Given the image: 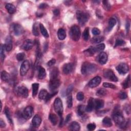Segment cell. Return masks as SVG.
Listing matches in <instances>:
<instances>
[{
    "instance_id": "24",
    "label": "cell",
    "mask_w": 131,
    "mask_h": 131,
    "mask_svg": "<svg viewBox=\"0 0 131 131\" xmlns=\"http://www.w3.org/2000/svg\"><path fill=\"white\" fill-rule=\"evenodd\" d=\"M5 8L10 14H13L16 11V7L12 4L8 3L5 6Z\"/></svg>"
},
{
    "instance_id": "58",
    "label": "cell",
    "mask_w": 131,
    "mask_h": 131,
    "mask_svg": "<svg viewBox=\"0 0 131 131\" xmlns=\"http://www.w3.org/2000/svg\"><path fill=\"white\" fill-rule=\"evenodd\" d=\"M53 13L56 16H58L60 15V11L58 9H55L53 11Z\"/></svg>"
},
{
    "instance_id": "21",
    "label": "cell",
    "mask_w": 131,
    "mask_h": 131,
    "mask_svg": "<svg viewBox=\"0 0 131 131\" xmlns=\"http://www.w3.org/2000/svg\"><path fill=\"white\" fill-rule=\"evenodd\" d=\"M1 79L3 81H5V82H10L11 79V77L10 76V75H9V73H8L6 71H3L2 72L1 74Z\"/></svg>"
},
{
    "instance_id": "57",
    "label": "cell",
    "mask_w": 131,
    "mask_h": 131,
    "mask_svg": "<svg viewBox=\"0 0 131 131\" xmlns=\"http://www.w3.org/2000/svg\"><path fill=\"white\" fill-rule=\"evenodd\" d=\"M0 127L1 128H4L6 127V124L2 119H0Z\"/></svg>"
},
{
    "instance_id": "59",
    "label": "cell",
    "mask_w": 131,
    "mask_h": 131,
    "mask_svg": "<svg viewBox=\"0 0 131 131\" xmlns=\"http://www.w3.org/2000/svg\"><path fill=\"white\" fill-rule=\"evenodd\" d=\"M130 23L129 21H128L126 24V29H127V32H128L130 30Z\"/></svg>"
},
{
    "instance_id": "11",
    "label": "cell",
    "mask_w": 131,
    "mask_h": 131,
    "mask_svg": "<svg viewBox=\"0 0 131 131\" xmlns=\"http://www.w3.org/2000/svg\"><path fill=\"white\" fill-rule=\"evenodd\" d=\"M60 85V81L58 79L50 80L49 85V88L51 91L55 92V91L59 87Z\"/></svg>"
},
{
    "instance_id": "56",
    "label": "cell",
    "mask_w": 131,
    "mask_h": 131,
    "mask_svg": "<svg viewBox=\"0 0 131 131\" xmlns=\"http://www.w3.org/2000/svg\"><path fill=\"white\" fill-rule=\"evenodd\" d=\"M48 7V5L47 4L45 3H43V4H41L39 6V8L40 9H45L46 7Z\"/></svg>"
},
{
    "instance_id": "38",
    "label": "cell",
    "mask_w": 131,
    "mask_h": 131,
    "mask_svg": "<svg viewBox=\"0 0 131 131\" xmlns=\"http://www.w3.org/2000/svg\"><path fill=\"white\" fill-rule=\"evenodd\" d=\"M96 52H101L105 49V45L104 44H100L94 47Z\"/></svg>"
},
{
    "instance_id": "37",
    "label": "cell",
    "mask_w": 131,
    "mask_h": 131,
    "mask_svg": "<svg viewBox=\"0 0 131 131\" xmlns=\"http://www.w3.org/2000/svg\"><path fill=\"white\" fill-rule=\"evenodd\" d=\"M107 92L104 89H100L96 92V95L99 97H103L107 95Z\"/></svg>"
},
{
    "instance_id": "7",
    "label": "cell",
    "mask_w": 131,
    "mask_h": 131,
    "mask_svg": "<svg viewBox=\"0 0 131 131\" xmlns=\"http://www.w3.org/2000/svg\"><path fill=\"white\" fill-rule=\"evenodd\" d=\"M104 76L106 78L113 81L117 82L118 80V78L115 75L113 71L110 69H106L104 71Z\"/></svg>"
},
{
    "instance_id": "55",
    "label": "cell",
    "mask_w": 131,
    "mask_h": 131,
    "mask_svg": "<svg viewBox=\"0 0 131 131\" xmlns=\"http://www.w3.org/2000/svg\"><path fill=\"white\" fill-rule=\"evenodd\" d=\"M71 114H68L67 117H66V120H65V123H67L69 121L71 118Z\"/></svg>"
},
{
    "instance_id": "28",
    "label": "cell",
    "mask_w": 131,
    "mask_h": 131,
    "mask_svg": "<svg viewBox=\"0 0 131 131\" xmlns=\"http://www.w3.org/2000/svg\"><path fill=\"white\" fill-rule=\"evenodd\" d=\"M39 29L41 32V33L42 34V35L46 38H48L49 37V34L48 33L47 29L45 28V27L42 24H39Z\"/></svg>"
},
{
    "instance_id": "27",
    "label": "cell",
    "mask_w": 131,
    "mask_h": 131,
    "mask_svg": "<svg viewBox=\"0 0 131 131\" xmlns=\"http://www.w3.org/2000/svg\"><path fill=\"white\" fill-rule=\"evenodd\" d=\"M49 119L53 126H56V125L58 121V118L56 115L50 114L49 116Z\"/></svg>"
},
{
    "instance_id": "52",
    "label": "cell",
    "mask_w": 131,
    "mask_h": 131,
    "mask_svg": "<svg viewBox=\"0 0 131 131\" xmlns=\"http://www.w3.org/2000/svg\"><path fill=\"white\" fill-rule=\"evenodd\" d=\"M92 32L94 36H98L99 34H100V31L99 29L97 28H94L92 30Z\"/></svg>"
},
{
    "instance_id": "4",
    "label": "cell",
    "mask_w": 131,
    "mask_h": 131,
    "mask_svg": "<svg viewBox=\"0 0 131 131\" xmlns=\"http://www.w3.org/2000/svg\"><path fill=\"white\" fill-rule=\"evenodd\" d=\"M76 17L79 24L81 26L84 25L89 19V16L87 13L80 10L77 11Z\"/></svg>"
},
{
    "instance_id": "23",
    "label": "cell",
    "mask_w": 131,
    "mask_h": 131,
    "mask_svg": "<svg viewBox=\"0 0 131 131\" xmlns=\"http://www.w3.org/2000/svg\"><path fill=\"white\" fill-rule=\"evenodd\" d=\"M59 74V71L57 68H54L50 73V80L57 79Z\"/></svg>"
},
{
    "instance_id": "40",
    "label": "cell",
    "mask_w": 131,
    "mask_h": 131,
    "mask_svg": "<svg viewBox=\"0 0 131 131\" xmlns=\"http://www.w3.org/2000/svg\"><path fill=\"white\" fill-rule=\"evenodd\" d=\"M67 102L68 108L71 109L73 106V99H72V96L71 95L68 96V97L67 98Z\"/></svg>"
},
{
    "instance_id": "14",
    "label": "cell",
    "mask_w": 131,
    "mask_h": 131,
    "mask_svg": "<svg viewBox=\"0 0 131 131\" xmlns=\"http://www.w3.org/2000/svg\"><path fill=\"white\" fill-rule=\"evenodd\" d=\"M108 59V56L107 53L103 52H100L98 57V60L101 65H104L107 63Z\"/></svg>"
},
{
    "instance_id": "51",
    "label": "cell",
    "mask_w": 131,
    "mask_h": 131,
    "mask_svg": "<svg viewBox=\"0 0 131 131\" xmlns=\"http://www.w3.org/2000/svg\"><path fill=\"white\" fill-rule=\"evenodd\" d=\"M87 128L89 131H94L96 129V125L94 123H90L87 126Z\"/></svg>"
},
{
    "instance_id": "32",
    "label": "cell",
    "mask_w": 131,
    "mask_h": 131,
    "mask_svg": "<svg viewBox=\"0 0 131 131\" xmlns=\"http://www.w3.org/2000/svg\"><path fill=\"white\" fill-rule=\"evenodd\" d=\"M5 114L7 117V119L8 120V121L9 122V123L11 125H13V121H12V119L11 118V116L10 115V111H9V109L8 108H6L5 109Z\"/></svg>"
},
{
    "instance_id": "8",
    "label": "cell",
    "mask_w": 131,
    "mask_h": 131,
    "mask_svg": "<svg viewBox=\"0 0 131 131\" xmlns=\"http://www.w3.org/2000/svg\"><path fill=\"white\" fill-rule=\"evenodd\" d=\"M30 68V64L28 60H26L22 64L20 68V75L24 76L28 72Z\"/></svg>"
},
{
    "instance_id": "9",
    "label": "cell",
    "mask_w": 131,
    "mask_h": 131,
    "mask_svg": "<svg viewBox=\"0 0 131 131\" xmlns=\"http://www.w3.org/2000/svg\"><path fill=\"white\" fill-rule=\"evenodd\" d=\"M33 114V109L31 106L27 107L22 113V115L24 119H29Z\"/></svg>"
},
{
    "instance_id": "49",
    "label": "cell",
    "mask_w": 131,
    "mask_h": 131,
    "mask_svg": "<svg viewBox=\"0 0 131 131\" xmlns=\"http://www.w3.org/2000/svg\"><path fill=\"white\" fill-rule=\"evenodd\" d=\"M119 97L120 99H125L127 98L128 96L126 92H121L119 93Z\"/></svg>"
},
{
    "instance_id": "39",
    "label": "cell",
    "mask_w": 131,
    "mask_h": 131,
    "mask_svg": "<svg viewBox=\"0 0 131 131\" xmlns=\"http://www.w3.org/2000/svg\"><path fill=\"white\" fill-rule=\"evenodd\" d=\"M5 50H6L5 46L3 45H2L1 46V49H0V55H1V60L2 62L4 61V60L5 58Z\"/></svg>"
},
{
    "instance_id": "33",
    "label": "cell",
    "mask_w": 131,
    "mask_h": 131,
    "mask_svg": "<svg viewBox=\"0 0 131 131\" xmlns=\"http://www.w3.org/2000/svg\"><path fill=\"white\" fill-rule=\"evenodd\" d=\"M116 24V20L114 18H111L109 20V27H108V30H111L115 26Z\"/></svg>"
},
{
    "instance_id": "1",
    "label": "cell",
    "mask_w": 131,
    "mask_h": 131,
    "mask_svg": "<svg viewBox=\"0 0 131 131\" xmlns=\"http://www.w3.org/2000/svg\"><path fill=\"white\" fill-rule=\"evenodd\" d=\"M97 70V67L96 65L90 63L89 62H85L81 66V72L83 75L91 74Z\"/></svg>"
},
{
    "instance_id": "10",
    "label": "cell",
    "mask_w": 131,
    "mask_h": 131,
    "mask_svg": "<svg viewBox=\"0 0 131 131\" xmlns=\"http://www.w3.org/2000/svg\"><path fill=\"white\" fill-rule=\"evenodd\" d=\"M116 70L119 74L124 75L129 72V67L128 65L125 63H121L116 67Z\"/></svg>"
},
{
    "instance_id": "50",
    "label": "cell",
    "mask_w": 131,
    "mask_h": 131,
    "mask_svg": "<svg viewBox=\"0 0 131 131\" xmlns=\"http://www.w3.org/2000/svg\"><path fill=\"white\" fill-rule=\"evenodd\" d=\"M57 93H58V91H56V92H53L52 94H48V96H47V97L45 99L46 101H48V100H49L52 97H53L54 96L56 95Z\"/></svg>"
},
{
    "instance_id": "3",
    "label": "cell",
    "mask_w": 131,
    "mask_h": 131,
    "mask_svg": "<svg viewBox=\"0 0 131 131\" xmlns=\"http://www.w3.org/2000/svg\"><path fill=\"white\" fill-rule=\"evenodd\" d=\"M70 34L71 37L73 40L75 41V42L78 41L79 39L81 36L80 29L79 26L77 25L73 26L71 28Z\"/></svg>"
},
{
    "instance_id": "30",
    "label": "cell",
    "mask_w": 131,
    "mask_h": 131,
    "mask_svg": "<svg viewBox=\"0 0 131 131\" xmlns=\"http://www.w3.org/2000/svg\"><path fill=\"white\" fill-rule=\"evenodd\" d=\"M48 95V93L46 90H42L39 93L38 98L40 100H45Z\"/></svg>"
},
{
    "instance_id": "45",
    "label": "cell",
    "mask_w": 131,
    "mask_h": 131,
    "mask_svg": "<svg viewBox=\"0 0 131 131\" xmlns=\"http://www.w3.org/2000/svg\"><path fill=\"white\" fill-rule=\"evenodd\" d=\"M25 57V54L24 53H19L17 55V59L19 61L23 60Z\"/></svg>"
},
{
    "instance_id": "12",
    "label": "cell",
    "mask_w": 131,
    "mask_h": 131,
    "mask_svg": "<svg viewBox=\"0 0 131 131\" xmlns=\"http://www.w3.org/2000/svg\"><path fill=\"white\" fill-rule=\"evenodd\" d=\"M12 30L15 35L18 36L21 35L24 32L23 27L21 25L18 24H16L13 25Z\"/></svg>"
},
{
    "instance_id": "17",
    "label": "cell",
    "mask_w": 131,
    "mask_h": 131,
    "mask_svg": "<svg viewBox=\"0 0 131 131\" xmlns=\"http://www.w3.org/2000/svg\"><path fill=\"white\" fill-rule=\"evenodd\" d=\"M73 69V65L72 63H68L64 65L63 68V71L65 74H69L72 71Z\"/></svg>"
},
{
    "instance_id": "53",
    "label": "cell",
    "mask_w": 131,
    "mask_h": 131,
    "mask_svg": "<svg viewBox=\"0 0 131 131\" xmlns=\"http://www.w3.org/2000/svg\"><path fill=\"white\" fill-rule=\"evenodd\" d=\"M73 89V85H70L68 87L66 90V95H69L71 94V92L72 91Z\"/></svg>"
},
{
    "instance_id": "42",
    "label": "cell",
    "mask_w": 131,
    "mask_h": 131,
    "mask_svg": "<svg viewBox=\"0 0 131 131\" xmlns=\"http://www.w3.org/2000/svg\"><path fill=\"white\" fill-rule=\"evenodd\" d=\"M130 82H131L130 76L129 75L128 77L125 80V82H123V88L126 89V88H128L130 87Z\"/></svg>"
},
{
    "instance_id": "6",
    "label": "cell",
    "mask_w": 131,
    "mask_h": 131,
    "mask_svg": "<svg viewBox=\"0 0 131 131\" xmlns=\"http://www.w3.org/2000/svg\"><path fill=\"white\" fill-rule=\"evenodd\" d=\"M16 94L23 98H27L28 96V90L27 88L24 86H19L16 89Z\"/></svg>"
},
{
    "instance_id": "5",
    "label": "cell",
    "mask_w": 131,
    "mask_h": 131,
    "mask_svg": "<svg viewBox=\"0 0 131 131\" xmlns=\"http://www.w3.org/2000/svg\"><path fill=\"white\" fill-rule=\"evenodd\" d=\"M54 110L58 115L61 117L63 113V105L61 100L59 98H56L54 102Z\"/></svg>"
},
{
    "instance_id": "41",
    "label": "cell",
    "mask_w": 131,
    "mask_h": 131,
    "mask_svg": "<svg viewBox=\"0 0 131 131\" xmlns=\"http://www.w3.org/2000/svg\"><path fill=\"white\" fill-rule=\"evenodd\" d=\"M32 33L33 34L34 36H35L36 37L38 36L39 35V32H38V27L37 24V23H35L33 26L32 28Z\"/></svg>"
},
{
    "instance_id": "26",
    "label": "cell",
    "mask_w": 131,
    "mask_h": 131,
    "mask_svg": "<svg viewBox=\"0 0 131 131\" xmlns=\"http://www.w3.org/2000/svg\"><path fill=\"white\" fill-rule=\"evenodd\" d=\"M58 37L60 40H64L66 37V31L63 29L60 28L57 32Z\"/></svg>"
},
{
    "instance_id": "13",
    "label": "cell",
    "mask_w": 131,
    "mask_h": 131,
    "mask_svg": "<svg viewBox=\"0 0 131 131\" xmlns=\"http://www.w3.org/2000/svg\"><path fill=\"white\" fill-rule=\"evenodd\" d=\"M101 78L99 76H96L93 79H92L89 82V87L93 88L97 87L101 82Z\"/></svg>"
},
{
    "instance_id": "15",
    "label": "cell",
    "mask_w": 131,
    "mask_h": 131,
    "mask_svg": "<svg viewBox=\"0 0 131 131\" xmlns=\"http://www.w3.org/2000/svg\"><path fill=\"white\" fill-rule=\"evenodd\" d=\"M41 122H42V119H41L39 115H36L33 117L32 120V125L34 128H38L40 125Z\"/></svg>"
},
{
    "instance_id": "18",
    "label": "cell",
    "mask_w": 131,
    "mask_h": 131,
    "mask_svg": "<svg viewBox=\"0 0 131 131\" xmlns=\"http://www.w3.org/2000/svg\"><path fill=\"white\" fill-rule=\"evenodd\" d=\"M6 51H10L12 49V41L10 37H8L6 39L5 44L4 45Z\"/></svg>"
},
{
    "instance_id": "36",
    "label": "cell",
    "mask_w": 131,
    "mask_h": 131,
    "mask_svg": "<svg viewBox=\"0 0 131 131\" xmlns=\"http://www.w3.org/2000/svg\"><path fill=\"white\" fill-rule=\"evenodd\" d=\"M85 52L87 55L88 54L89 56H93V54L96 53L94 47H91L90 48H89V49H88L87 50L85 51Z\"/></svg>"
},
{
    "instance_id": "19",
    "label": "cell",
    "mask_w": 131,
    "mask_h": 131,
    "mask_svg": "<svg viewBox=\"0 0 131 131\" xmlns=\"http://www.w3.org/2000/svg\"><path fill=\"white\" fill-rule=\"evenodd\" d=\"M105 103L103 100L99 99H94V109L96 110H98L103 107Z\"/></svg>"
},
{
    "instance_id": "16",
    "label": "cell",
    "mask_w": 131,
    "mask_h": 131,
    "mask_svg": "<svg viewBox=\"0 0 131 131\" xmlns=\"http://www.w3.org/2000/svg\"><path fill=\"white\" fill-rule=\"evenodd\" d=\"M34 45L33 41L31 39H27L25 40L23 44V48L26 50L28 51L31 49Z\"/></svg>"
},
{
    "instance_id": "20",
    "label": "cell",
    "mask_w": 131,
    "mask_h": 131,
    "mask_svg": "<svg viewBox=\"0 0 131 131\" xmlns=\"http://www.w3.org/2000/svg\"><path fill=\"white\" fill-rule=\"evenodd\" d=\"M94 99H93V98L89 99L88 103V105L86 107V111L88 112H91L94 109Z\"/></svg>"
},
{
    "instance_id": "46",
    "label": "cell",
    "mask_w": 131,
    "mask_h": 131,
    "mask_svg": "<svg viewBox=\"0 0 131 131\" xmlns=\"http://www.w3.org/2000/svg\"><path fill=\"white\" fill-rule=\"evenodd\" d=\"M84 97H85V96H84V93L81 92H78L77 94V95H76V98L79 101H82L84 99Z\"/></svg>"
},
{
    "instance_id": "34",
    "label": "cell",
    "mask_w": 131,
    "mask_h": 131,
    "mask_svg": "<svg viewBox=\"0 0 131 131\" xmlns=\"http://www.w3.org/2000/svg\"><path fill=\"white\" fill-rule=\"evenodd\" d=\"M105 38L103 37H94L92 39V42L95 44H98L102 42V41L104 40Z\"/></svg>"
},
{
    "instance_id": "31",
    "label": "cell",
    "mask_w": 131,
    "mask_h": 131,
    "mask_svg": "<svg viewBox=\"0 0 131 131\" xmlns=\"http://www.w3.org/2000/svg\"><path fill=\"white\" fill-rule=\"evenodd\" d=\"M32 96L33 97H35L37 95L38 88H39V84L37 83H34L32 85Z\"/></svg>"
},
{
    "instance_id": "44",
    "label": "cell",
    "mask_w": 131,
    "mask_h": 131,
    "mask_svg": "<svg viewBox=\"0 0 131 131\" xmlns=\"http://www.w3.org/2000/svg\"><path fill=\"white\" fill-rule=\"evenodd\" d=\"M83 37L85 40H88L89 37V29L88 28H86L83 33Z\"/></svg>"
},
{
    "instance_id": "2",
    "label": "cell",
    "mask_w": 131,
    "mask_h": 131,
    "mask_svg": "<svg viewBox=\"0 0 131 131\" xmlns=\"http://www.w3.org/2000/svg\"><path fill=\"white\" fill-rule=\"evenodd\" d=\"M113 118L114 122L120 128H123L126 126L125 119L119 111H115L113 115Z\"/></svg>"
},
{
    "instance_id": "48",
    "label": "cell",
    "mask_w": 131,
    "mask_h": 131,
    "mask_svg": "<svg viewBox=\"0 0 131 131\" xmlns=\"http://www.w3.org/2000/svg\"><path fill=\"white\" fill-rule=\"evenodd\" d=\"M103 86L105 88H111V89H115L116 86L111 83H108V82H104L103 84Z\"/></svg>"
},
{
    "instance_id": "25",
    "label": "cell",
    "mask_w": 131,
    "mask_h": 131,
    "mask_svg": "<svg viewBox=\"0 0 131 131\" xmlns=\"http://www.w3.org/2000/svg\"><path fill=\"white\" fill-rule=\"evenodd\" d=\"M46 76V72L45 69L42 67H39L38 77L40 79H43Z\"/></svg>"
},
{
    "instance_id": "29",
    "label": "cell",
    "mask_w": 131,
    "mask_h": 131,
    "mask_svg": "<svg viewBox=\"0 0 131 131\" xmlns=\"http://www.w3.org/2000/svg\"><path fill=\"white\" fill-rule=\"evenodd\" d=\"M102 123L107 127H111L112 126V122L111 119L108 117H106L102 120Z\"/></svg>"
},
{
    "instance_id": "22",
    "label": "cell",
    "mask_w": 131,
    "mask_h": 131,
    "mask_svg": "<svg viewBox=\"0 0 131 131\" xmlns=\"http://www.w3.org/2000/svg\"><path fill=\"white\" fill-rule=\"evenodd\" d=\"M80 126L79 124L76 122H72L69 126V130L72 131H78L80 130Z\"/></svg>"
},
{
    "instance_id": "35",
    "label": "cell",
    "mask_w": 131,
    "mask_h": 131,
    "mask_svg": "<svg viewBox=\"0 0 131 131\" xmlns=\"http://www.w3.org/2000/svg\"><path fill=\"white\" fill-rule=\"evenodd\" d=\"M86 111V107L84 105H80L78 107L77 114L79 116H81L84 114Z\"/></svg>"
},
{
    "instance_id": "47",
    "label": "cell",
    "mask_w": 131,
    "mask_h": 131,
    "mask_svg": "<svg viewBox=\"0 0 131 131\" xmlns=\"http://www.w3.org/2000/svg\"><path fill=\"white\" fill-rule=\"evenodd\" d=\"M102 3L103 4V6H104V7H105L106 10H109L110 9H111V5H110L109 1H102Z\"/></svg>"
},
{
    "instance_id": "54",
    "label": "cell",
    "mask_w": 131,
    "mask_h": 131,
    "mask_svg": "<svg viewBox=\"0 0 131 131\" xmlns=\"http://www.w3.org/2000/svg\"><path fill=\"white\" fill-rule=\"evenodd\" d=\"M56 63V60L55 59H52L50 60H49V61L47 63V65L49 66V67H51L53 65H54Z\"/></svg>"
},
{
    "instance_id": "43",
    "label": "cell",
    "mask_w": 131,
    "mask_h": 131,
    "mask_svg": "<svg viewBox=\"0 0 131 131\" xmlns=\"http://www.w3.org/2000/svg\"><path fill=\"white\" fill-rule=\"evenodd\" d=\"M126 44V42L125 41H124L122 39H117L116 41V43H115V47H117V46H123Z\"/></svg>"
}]
</instances>
